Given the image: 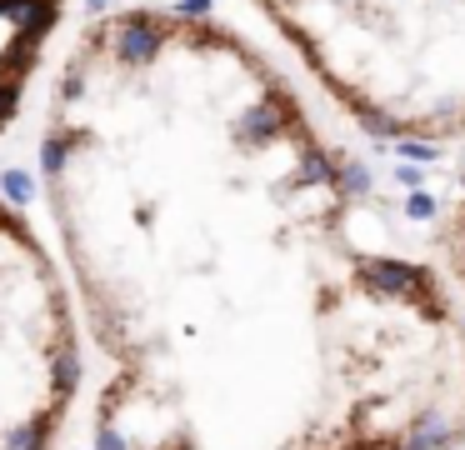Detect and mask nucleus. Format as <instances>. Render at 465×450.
<instances>
[{"mask_svg": "<svg viewBox=\"0 0 465 450\" xmlns=\"http://www.w3.org/2000/svg\"><path fill=\"white\" fill-rule=\"evenodd\" d=\"M61 15L65 0H0V130L21 110Z\"/></svg>", "mask_w": 465, "mask_h": 450, "instance_id": "4", "label": "nucleus"}, {"mask_svg": "<svg viewBox=\"0 0 465 450\" xmlns=\"http://www.w3.org/2000/svg\"><path fill=\"white\" fill-rule=\"evenodd\" d=\"M251 5L361 135L411 150H465V0Z\"/></svg>", "mask_w": 465, "mask_h": 450, "instance_id": "2", "label": "nucleus"}, {"mask_svg": "<svg viewBox=\"0 0 465 450\" xmlns=\"http://www.w3.org/2000/svg\"><path fill=\"white\" fill-rule=\"evenodd\" d=\"M435 265L450 275V285L465 300V160L455 170V185L445 195L440 215H435Z\"/></svg>", "mask_w": 465, "mask_h": 450, "instance_id": "5", "label": "nucleus"}, {"mask_svg": "<svg viewBox=\"0 0 465 450\" xmlns=\"http://www.w3.org/2000/svg\"><path fill=\"white\" fill-rule=\"evenodd\" d=\"M85 390V335L45 230L0 195V450H61Z\"/></svg>", "mask_w": 465, "mask_h": 450, "instance_id": "3", "label": "nucleus"}, {"mask_svg": "<svg viewBox=\"0 0 465 450\" xmlns=\"http://www.w3.org/2000/svg\"><path fill=\"white\" fill-rule=\"evenodd\" d=\"M41 200L105 360L91 450H460L465 300L375 235L371 180L201 0L75 30Z\"/></svg>", "mask_w": 465, "mask_h": 450, "instance_id": "1", "label": "nucleus"}]
</instances>
